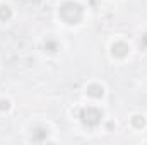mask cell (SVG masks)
I'll return each mask as SVG.
<instances>
[{
  "label": "cell",
  "mask_w": 147,
  "mask_h": 145,
  "mask_svg": "<svg viewBox=\"0 0 147 145\" xmlns=\"http://www.w3.org/2000/svg\"><path fill=\"white\" fill-rule=\"evenodd\" d=\"M60 15H62V19H63L67 24H77V22L82 19V7H80L79 3L67 2V3L62 5Z\"/></svg>",
  "instance_id": "1"
},
{
  "label": "cell",
  "mask_w": 147,
  "mask_h": 145,
  "mask_svg": "<svg viewBox=\"0 0 147 145\" xmlns=\"http://www.w3.org/2000/svg\"><path fill=\"white\" fill-rule=\"evenodd\" d=\"M0 109H5V111H7V109H9V101L2 99V101H0Z\"/></svg>",
  "instance_id": "9"
},
{
  "label": "cell",
  "mask_w": 147,
  "mask_h": 145,
  "mask_svg": "<svg viewBox=\"0 0 147 145\" xmlns=\"http://www.w3.org/2000/svg\"><path fill=\"white\" fill-rule=\"evenodd\" d=\"M132 123H134L137 128H140V126H144V118H142V116H134V118H132Z\"/></svg>",
  "instance_id": "7"
},
{
  "label": "cell",
  "mask_w": 147,
  "mask_h": 145,
  "mask_svg": "<svg viewBox=\"0 0 147 145\" xmlns=\"http://www.w3.org/2000/svg\"><path fill=\"white\" fill-rule=\"evenodd\" d=\"M101 111L96 108H87L82 111V114H80V119H82V123L84 125H87V126H96L99 121H101Z\"/></svg>",
  "instance_id": "2"
},
{
  "label": "cell",
  "mask_w": 147,
  "mask_h": 145,
  "mask_svg": "<svg viewBox=\"0 0 147 145\" xmlns=\"http://www.w3.org/2000/svg\"><path fill=\"white\" fill-rule=\"evenodd\" d=\"M10 15H12L10 7H7V5H0V21H9Z\"/></svg>",
  "instance_id": "5"
},
{
  "label": "cell",
  "mask_w": 147,
  "mask_h": 145,
  "mask_svg": "<svg viewBox=\"0 0 147 145\" xmlns=\"http://www.w3.org/2000/svg\"><path fill=\"white\" fill-rule=\"evenodd\" d=\"M87 94L92 96V97H101L103 96V87L101 85H96V84L94 85H89L87 87Z\"/></svg>",
  "instance_id": "4"
},
{
  "label": "cell",
  "mask_w": 147,
  "mask_h": 145,
  "mask_svg": "<svg viewBox=\"0 0 147 145\" xmlns=\"http://www.w3.org/2000/svg\"><path fill=\"white\" fill-rule=\"evenodd\" d=\"M38 132H39V128H38ZM46 135H48V130L41 128V133H39V135H38V133H34V135H33V138H34V140H41V138H45Z\"/></svg>",
  "instance_id": "8"
},
{
  "label": "cell",
  "mask_w": 147,
  "mask_h": 145,
  "mask_svg": "<svg viewBox=\"0 0 147 145\" xmlns=\"http://www.w3.org/2000/svg\"><path fill=\"white\" fill-rule=\"evenodd\" d=\"M113 55L115 56H118V58H123V56H127L128 55V44H125V43H115L113 44Z\"/></svg>",
  "instance_id": "3"
},
{
  "label": "cell",
  "mask_w": 147,
  "mask_h": 145,
  "mask_svg": "<svg viewBox=\"0 0 147 145\" xmlns=\"http://www.w3.org/2000/svg\"><path fill=\"white\" fill-rule=\"evenodd\" d=\"M45 48H46L50 53H55V51L58 50V44H57V41H53V39H48V41L45 43Z\"/></svg>",
  "instance_id": "6"
}]
</instances>
